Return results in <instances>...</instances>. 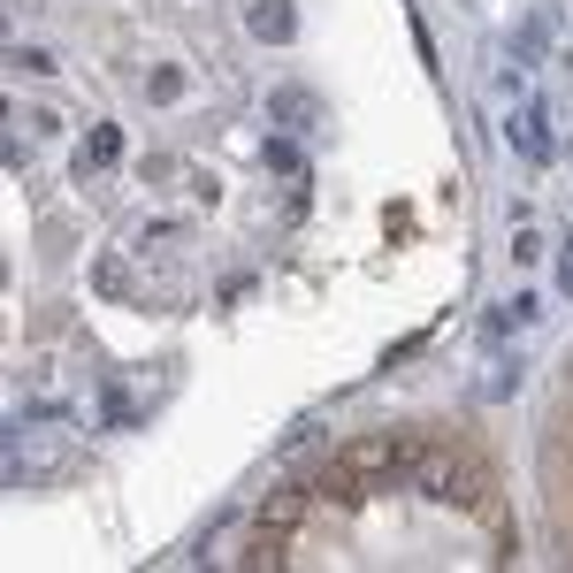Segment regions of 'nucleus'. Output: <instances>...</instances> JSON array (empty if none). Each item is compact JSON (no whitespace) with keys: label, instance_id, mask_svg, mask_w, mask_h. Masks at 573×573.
<instances>
[{"label":"nucleus","instance_id":"1","mask_svg":"<svg viewBox=\"0 0 573 573\" xmlns=\"http://www.w3.org/2000/svg\"><path fill=\"white\" fill-rule=\"evenodd\" d=\"M405 482H413L421 497H436V505H482V490H490L459 451L429 444V436H421V451H413V474H405Z\"/></svg>","mask_w":573,"mask_h":573},{"label":"nucleus","instance_id":"10","mask_svg":"<svg viewBox=\"0 0 573 573\" xmlns=\"http://www.w3.org/2000/svg\"><path fill=\"white\" fill-rule=\"evenodd\" d=\"M16 69H39V77H47V69H54V54H47V47H16Z\"/></svg>","mask_w":573,"mask_h":573},{"label":"nucleus","instance_id":"12","mask_svg":"<svg viewBox=\"0 0 573 573\" xmlns=\"http://www.w3.org/2000/svg\"><path fill=\"white\" fill-rule=\"evenodd\" d=\"M566 69H573V47H566Z\"/></svg>","mask_w":573,"mask_h":573},{"label":"nucleus","instance_id":"2","mask_svg":"<svg viewBox=\"0 0 573 573\" xmlns=\"http://www.w3.org/2000/svg\"><path fill=\"white\" fill-rule=\"evenodd\" d=\"M551 115H543V108H520V115H512L505 123V138H512V153H520V161H535V169H543V161H551V153H559V145H551Z\"/></svg>","mask_w":573,"mask_h":573},{"label":"nucleus","instance_id":"3","mask_svg":"<svg viewBox=\"0 0 573 573\" xmlns=\"http://www.w3.org/2000/svg\"><path fill=\"white\" fill-rule=\"evenodd\" d=\"M245 23H253V39H268V47H283V39L299 31L291 0H253V8H245Z\"/></svg>","mask_w":573,"mask_h":573},{"label":"nucleus","instance_id":"4","mask_svg":"<svg viewBox=\"0 0 573 573\" xmlns=\"http://www.w3.org/2000/svg\"><path fill=\"white\" fill-rule=\"evenodd\" d=\"M306 505H314V490H275V497L260 505V527H268V535H291V527L306 520Z\"/></svg>","mask_w":573,"mask_h":573},{"label":"nucleus","instance_id":"6","mask_svg":"<svg viewBox=\"0 0 573 573\" xmlns=\"http://www.w3.org/2000/svg\"><path fill=\"white\" fill-rule=\"evenodd\" d=\"M115 153H123V130H115V123H100L92 138H84V153H77V177H84V169H108Z\"/></svg>","mask_w":573,"mask_h":573},{"label":"nucleus","instance_id":"11","mask_svg":"<svg viewBox=\"0 0 573 573\" xmlns=\"http://www.w3.org/2000/svg\"><path fill=\"white\" fill-rule=\"evenodd\" d=\"M559 291H573V253H566V260H559Z\"/></svg>","mask_w":573,"mask_h":573},{"label":"nucleus","instance_id":"7","mask_svg":"<svg viewBox=\"0 0 573 573\" xmlns=\"http://www.w3.org/2000/svg\"><path fill=\"white\" fill-rule=\"evenodd\" d=\"M260 153H268V169H283V177H306V161H299V145H291V138H268Z\"/></svg>","mask_w":573,"mask_h":573},{"label":"nucleus","instance_id":"5","mask_svg":"<svg viewBox=\"0 0 573 573\" xmlns=\"http://www.w3.org/2000/svg\"><path fill=\"white\" fill-rule=\"evenodd\" d=\"M268 115H283L291 130H321V100H314V92H275Z\"/></svg>","mask_w":573,"mask_h":573},{"label":"nucleus","instance_id":"8","mask_svg":"<svg viewBox=\"0 0 573 573\" xmlns=\"http://www.w3.org/2000/svg\"><path fill=\"white\" fill-rule=\"evenodd\" d=\"M145 92H153V100H184V69H153Z\"/></svg>","mask_w":573,"mask_h":573},{"label":"nucleus","instance_id":"9","mask_svg":"<svg viewBox=\"0 0 573 573\" xmlns=\"http://www.w3.org/2000/svg\"><path fill=\"white\" fill-rule=\"evenodd\" d=\"M23 123H31V138H54V130H62V115H54V108H31Z\"/></svg>","mask_w":573,"mask_h":573}]
</instances>
